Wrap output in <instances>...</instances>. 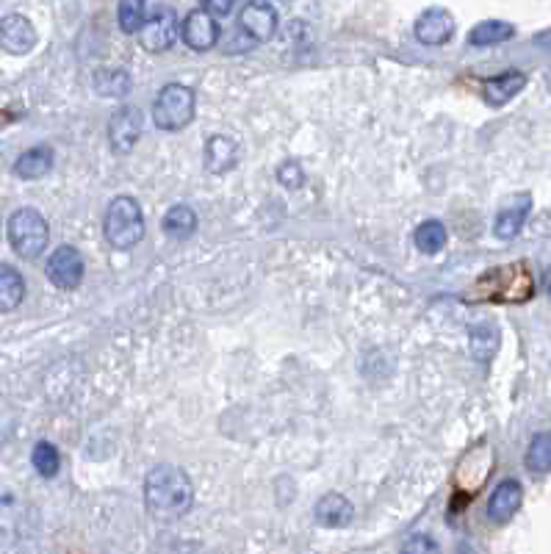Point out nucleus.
Masks as SVG:
<instances>
[{"mask_svg": "<svg viewBox=\"0 0 551 554\" xmlns=\"http://www.w3.org/2000/svg\"><path fill=\"white\" fill-rule=\"evenodd\" d=\"M144 505L150 510V516L161 518V521H175V518L186 516L194 505V485L189 474L172 463H161L153 471H147Z\"/></svg>", "mask_w": 551, "mask_h": 554, "instance_id": "nucleus-1", "label": "nucleus"}, {"mask_svg": "<svg viewBox=\"0 0 551 554\" xmlns=\"http://www.w3.org/2000/svg\"><path fill=\"white\" fill-rule=\"evenodd\" d=\"M103 236H106L108 247L114 250H131L144 236V217L139 203L120 194L114 197L106 211V222H103Z\"/></svg>", "mask_w": 551, "mask_h": 554, "instance_id": "nucleus-2", "label": "nucleus"}, {"mask_svg": "<svg viewBox=\"0 0 551 554\" xmlns=\"http://www.w3.org/2000/svg\"><path fill=\"white\" fill-rule=\"evenodd\" d=\"M197 114V95L192 86L167 84L153 100V122L161 131H183Z\"/></svg>", "mask_w": 551, "mask_h": 554, "instance_id": "nucleus-3", "label": "nucleus"}, {"mask_svg": "<svg viewBox=\"0 0 551 554\" xmlns=\"http://www.w3.org/2000/svg\"><path fill=\"white\" fill-rule=\"evenodd\" d=\"M9 241H12L14 253L20 258L34 261L45 253L50 241V228L45 217L36 208H20L9 219Z\"/></svg>", "mask_w": 551, "mask_h": 554, "instance_id": "nucleus-4", "label": "nucleus"}, {"mask_svg": "<svg viewBox=\"0 0 551 554\" xmlns=\"http://www.w3.org/2000/svg\"><path fill=\"white\" fill-rule=\"evenodd\" d=\"M142 125V111L136 109V106H120V109L111 114V120H108V145H111V150L117 156L131 153L133 145L142 136Z\"/></svg>", "mask_w": 551, "mask_h": 554, "instance_id": "nucleus-5", "label": "nucleus"}, {"mask_svg": "<svg viewBox=\"0 0 551 554\" xmlns=\"http://www.w3.org/2000/svg\"><path fill=\"white\" fill-rule=\"evenodd\" d=\"M45 275H48V280L56 289H78L81 280H84V255L78 253L75 247H70V244H64L48 258Z\"/></svg>", "mask_w": 551, "mask_h": 554, "instance_id": "nucleus-6", "label": "nucleus"}, {"mask_svg": "<svg viewBox=\"0 0 551 554\" xmlns=\"http://www.w3.org/2000/svg\"><path fill=\"white\" fill-rule=\"evenodd\" d=\"M178 37V17L169 6H158L156 12L150 14V20L142 31V45L150 53H164L175 45Z\"/></svg>", "mask_w": 551, "mask_h": 554, "instance_id": "nucleus-7", "label": "nucleus"}, {"mask_svg": "<svg viewBox=\"0 0 551 554\" xmlns=\"http://www.w3.org/2000/svg\"><path fill=\"white\" fill-rule=\"evenodd\" d=\"M180 37H183V42L192 50L205 53V50H211L216 42H219V23H216L214 14H208L203 6H200V9L189 12V17L183 20V25H180Z\"/></svg>", "mask_w": 551, "mask_h": 554, "instance_id": "nucleus-8", "label": "nucleus"}, {"mask_svg": "<svg viewBox=\"0 0 551 554\" xmlns=\"http://www.w3.org/2000/svg\"><path fill=\"white\" fill-rule=\"evenodd\" d=\"M241 31L250 42H269L277 31V12L272 3H244L241 9Z\"/></svg>", "mask_w": 551, "mask_h": 554, "instance_id": "nucleus-9", "label": "nucleus"}, {"mask_svg": "<svg viewBox=\"0 0 551 554\" xmlns=\"http://www.w3.org/2000/svg\"><path fill=\"white\" fill-rule=\"evenodd\" d=\"M413 34H416L421 45L441 48V45H446L449 39L455 37V20H452V14L446 12V9H427L424 14H419Z\"/></svg>", "mask_w": 551, "mask_h": 554, "instance_id": "nucleus-10", "label": "nucleus"}, {"mask_svg": "<svg viewBox=\"0 0 551 554\" xmlns=\"http://www.w3.org/2000/svg\"><path fill=\"white\" fill-rule=\"evenodd\" d=\"M0 42L12 56H25L36 45V28L25 14H6L0 23Z\"/></svg>", "mask_w": 551, "mask_h": 554, "instance_id": "nucleus-11", "label": "nucleus"}, {"mask_svg": "<svg viewBox=\"0 0 551 554\" xmlns=\"http://www.w3.org/2000/svg\"><path fill=\"white\" fill-rule=\"evenodd\" d=\"M524 499V488L518 480H504L496 485V491L488 499V518L493 524H507L510 518L516 516L518 507Z\"/></svg>", "mask_w": 551, "mask_h": 554, "instance_id": "nucleus-12", "label": "nucleus"}, {"mask_svg": "<svg viewBox=\"0 0 551 554\" xmlns=\"http://www.w3.org/2000/svg\"><path fill=\"white\" fill-rule=\"evenodd\" d=\"M524 86H527V75L518 73V70H507V73L493 75V78H488L482 84V97H485L488 106L499 109L504 103H510Z\"/></svg>", "mask_w": 551, "mask_h": 554, "instance_id": "nucleus-13", "label": "nucleus"}, {"mask_svg": "<svg viewBox=\"0 0 551 554\" xmlns=\"http://www.w3.org/2000/svg\"><path fill=\"white\" fill-rule=\"evenodd\" d=\"M236 164H239V145L230 136H222V133L211 136L208 145H205V169L214 172V175H225Z\"/></svg>", "mask_w": 551, "mask_h": 554, "instance_id": "nucleus-14", "label": "nucleus"}, {"mask_svg": "<svg viewBox=\"0 0 551 554\" xmlns=\"http://www.w3.org/2000/svg\"><path fill=\"white\" fill-rule=\"evenodd\" d=\"M316 521L322 524V527H330V530H336V527H347L352 516H355V510H352V502H349L347 496L341 494H324L319 502H316Z\"/></svg>", "mask_w": 551, "mask_h": 554, "instance_id": "nucleus-15", "label": "nucleus"}, {"mask_svg": "<svg viewBox=\"0 0 551 554\" xmlns=\"http://www.w3.org/2000/svg\"><path fill=\"white\" fill-rule=\"evenodd\" d=\"M529 211H532V197L529 194H518L516 203L507 205L502 214L496 217V225H493V233L499 236V239H516L521 228H524V222H527Z\"/></svg>", "mask_w": 551, "mask_h": 554, "instance_id": "nucleus-16", "label": "nucleus"}, {"mask_svg": "<svg viewBox=\"0 0 551 554\" xmlns=\"http://www.w3.org/2000/svg\"><path fill=\"white\" fill-rule=\"evenodd\" d=\"M50 169H53V150L48 145L31 147V150H25L23 156L14 161V175L23 178V181L45 178Z\"/></svg>", "mask_w": 551, "mask_h": 554, "instance_id": "nucleus-17", "label": "nucleus"}, {"mask_svg": "<svg viewBox=\"0 0 551 554\" xmlns=\"http://www.w3.org/2000/svg\"><path fill=\"white\" fill-rule=\"evenodd\" d=\"M25 300V277L12 264L0 266V308L9 314Z\"/></svg>", "mask_w": 551, "mask_h": 554, "instance_id": "nucleus-18", "label": "nucleus"}, {"mask_svg": "<svg viewBox=\"0 0 551 554\" xmlns=\"http://www.w3.org/2000/svg\"><path fill=\"white\" fill-rule=\"evenodd\" d=\"M516 34V28L504 20H485V23L474 25L471 34H468V42L474 48H493V45H502L507 39Z\"/></svg>", "mask_w": 551, "mask_h": 554, "instance_id": "nucleus-19", "label": "nucleus"}, {"mask_svg": "<svg viewBox=\"0 0 551 554\" xmlns=\"http://www.w3.org/2000/svg\"><path fill=\"white\" fill-rule=\"evenodd\" d=\"M161 228H164V233H167L169 239H189L194 230H197V214H194L189 205H175V208H169L167 211Z\"/></svg>", "mask_w": 551, "mask_h": 554, "instance_id": "nucleus-20", "label": "nucleus"}, {"mask_svg": "<svg viewBox=\"0 0 551 554\" xmlns=\"http://www.w3.org/2000/svg\"><path fill=\"white\" fill-rule=\"evenodd\" d=\"M499 350V330L493 322H477L471 327V352L477 361H488Z\"/></svg>", "mask_w": 551, "mask_h": 554, "instance_id": "nucleus-21", "label": "nucleus"}, {"mask_svg": "<svg viewBox=\"0 0 551 554\" xmlns=\"http://www.w3.org/2000/svg\"><path fill=\"white\" fill-rule=\"evenodd\" d=\"M416 247H419L424 255H435L441 253L446 247V228L444 222H438V219H427V222H421L419 228H416Z\"/></svg>", "mask_w": 551, "mask_h": 554, "instance_id": "nucleus-22", "label": "nucleus"}, {"mask_svg": "<svg viewBox=\"0 0 551 554\" xmlns=\"http://www.w3.org/2000/svg\"><path fill=\"white\" fill-rule=\"evenodd\" d=\"M527 469L535 471V474H549L551 471V430L546 433H538L527 446Z\"/></svg>", "mask_w": 551, "mask_h": 554, "instance_id": "nucleus-23", "label": "nucleus"}, {"mask_svg": "<svg viewBox=\"0 0 551 554\" xmlns=\"http://www.w3.org/2000/svg\"><path fill=\"white\" fill-rule=\"evenodd\" d=\"M150 6L142 3V0H125L120 3V28L125 34H136V31H144V25L150 20Z\"/></svg>", "mask_w": 551, "mask_h": 554, "instance_id": "nucleus-24", "label": "nucleus"}, {"mask_svg": "<svg viewBox=\"0 0 551 554\" xmlns=\"http://www.w3.org/2000/svg\"><path fill=\"white\" fill-rule=\"evenodd\" d=\"M95 89L97 95L103 97H122L128 95V89H131V78L122 70H100L95 75Z\"/></svg>", "mask_w": 551, "mask_h": 554, "instance_id": "nucleus-25", "label": "nucleus"}, {"mask_svg": "<svg viewBox=\"0 0 551 554\" xmlns=\"http://www.w3.org/2000/svg\"><path fill=\"white\" fill-rule=\"evenodd\" d=\"M31 460H34V469L39 477H56V474H59V466H61L59 449L50 444V441H39V444L34 446Z\"/></svg>", "mask_w": 551, "mask_h": 554, "instance_id": "nucleus-26", "label": "nucleus"}, {"mask_svg": "<svg viewBox=\"0 0 551 554\" xmlns=\"http://www.w3.org/2000/svg\"><path fill=\"white\" fill-rule=\"evenodd\" d=\"M277 181L283 183L286 189H300L302 183H305V172H302L297 161H286V164L277 167Z\"/></svg>", "mask_w": 551, "mask_h": 554, "instance_id": "nucleus-27", "label": "nucleus"}, {"mask_svg": "<svg viewBox=\"0 0 551 554\" xmlns=\"http://www.w3.org/2000/svg\"><path fill=\"white\" fill-rule=\"evenodd\" d=\"M405 554H438V549H435V543L430 538H413L405 546Z\"/></svg>", "mask_w": 551, "mask_h": 554, "instance_id": "nucleus-28", "label": "nucleus"}, {"mask_svg": "<svg viewBox=\"0 0 551 554\" xmlns=\"http://www.w3.org/2000/svg\"><path fill=\"white\" fill-rule=\"evenodd\" d=\"M203 9L208 14H219V17H225V14H230L233 12V9H236V3H230V0H222V3H219V0H208V3H203Z\"/></svg>", "mask_w": 551, "mask_h": 554, "instance_id": "nucleus-29", "label": "nucleus"}, {"mask_svg": "<svg viewBox=\"0 0 551 554\" xmlns=\"http://www.w3.org/2000/svg\"><path fill=\"white\" fill-rule=\"evenodd\" d=\"M535 42H538L540 48L551 50V31H543V34H538V37H535Z\"/></svg>", "mask_w": 551, "mask_h": 554, "instance_id": "nucleus-30", "label": "nucleus"}, {"mask_svg": "<svg viewBox=\"0 0 551 554\" xmlns=\"http://www.w3.org/2000/svg\"><path fill=\"white\" fill-rule=\"evenodd\" d=\"M546 289H549V294H551V269L546 272Z\"/></svg>", "mask_w": 551, "mask_h": 554, "instance_id": "nucleus-31", "label": "nucleus"}, {"mask_svg": "<svg viewBox=\"0 0 551 554\" xmlns=\"http://www.w3.org/2000/svg\"><path fill=\"white\" fill-rule=\"evenodd\" d=\"M549 89H551V73H549Z\"/></svg>", "mask_w": 551, "mask_h": 554, "instance_id": "nucleus-32", "label": "nucleus"}]
</instances>
